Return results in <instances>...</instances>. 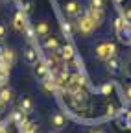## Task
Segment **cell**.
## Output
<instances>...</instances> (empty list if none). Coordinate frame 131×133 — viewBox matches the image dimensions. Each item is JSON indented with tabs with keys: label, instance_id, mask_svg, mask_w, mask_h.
<instances>
[{
	"label": "cell",
	"instance_id": "obj_26",
	"mask_svg": "<svg viewBox=\"0 0 131 133\" xmlns=\"http://www.w3.org/2000/svg\"><path fill=\"white\" fill-rule=\"evenodd\" d=\"M126 98H127V102H131V83L126 87Z\"/></svg>",
	"mask_w": 131,
	"mask_h": 133
},
{
	"label": "cell",
	"instance_id": "obj_25",
	"mask_svg": "<svg viewBox=\"0 0 131 133\" xmlns=\"http://www.w3.org/2000/svg\"><path fill=\"white\" fill-rule=\"evenodd\" d=\"M124 128L131 129V113H126V126H124Z\"/></svg>",
	"mask_w": 131,
	"mask_h": 133
},
{
	"label": "cell",
	"instance_id": "obj_1",
	"mask_svg": "<svg viewBox=\"0 0 131 133\" xmlns=\"http://www.w3.org/2000/svg\"><path fill=\"white\" fill-rule=\"evenodd\" d=\"M74 30L78 33H81V35H91V33L96 30V26L92 24V21L89 19V17L85 13H81L79 17H76V21H74Z\"/></svg>",
	"mask_w": 131,
	"mask_h": 133
},
{
	"label": "cell",
	"instance_id": "obj_20",
	"mask_svg": "<svg viewBox=\"0 0 131 133\" xmlns=\"http://www.w3.org/2000/svg\"><path fill=\"white\" fill-rule=\"evenodd\" d=\"M89 8H92V9H104L105 8V0H89Z\"/></svg>",
	"mask_w": 131,
	"mask_h": 133
},
{
	"label": "cell",
	"instance_id": "obj_5",
	"mask_svg": "<svg viewBox=\"0 0 131 133\" xmlns=\"http://www.w3.org/2000/svg\"><path fill=\"white\" fill-rule=\"evenodd\" d=\"M85 15L92 21V24H94L96 28L102 26L104 21H105V13H104V9H92V8H89V9L85 11Z\"/></svg>",
	"mask_w": 131,
	"mask_h": 133
},
{
	"label": "cell",
	"instance_id": "obj_7",
	"mask_svg": "<svg viewBox=\"0 0 131 133\" xmlns=\"http://www.w3.org/2000/svg\"><path fill=\"white\" fill-rule=\"evenodd\" d=\"M43 46H44V50H48V52H56V50H59V39L56 37V35H46L44 39H43Z\"/></svg>",
	"mask_w": 131,
	"mask_h": 133
},
{
	"label": "cell",
	"instance_id": "obj_18",
	"mask_svg": "<svg viewBox=\"0 0 131 133\" xmlns=\"http://www.w3.org/2000/svg\"><path fill=\"white\" fill-rule=\"evenodd\" d=\"M61 31H63L65 37H72V35H74V26H72L70 22L65 21V22H61Z\"/></svg>",
	"mask_w": 131,
	"mask_h": 133
},
{
	"label": "cell",
	"instance_id": "obj_34",
	"mask_svg": "<svg viewBox=\"0 0 131 133\" xmlns=\"http://www.w3.org/2000/svg\"><path fill=\"white\" fill-rule=\"evenodd\" d=\"M54 133H59V131H54Z\"/></svg>",
	"mask_w": 131,
	"mask_h": 133
},
{
	"label": "cell",
	"instance_id": "obj_12",
	"mask_svg": "<svg viewBox=\"0 0 131 133\" xmlns=\"http://www.w3.org/2000/svg\"><path fill=\"white\" fill-rule=\"evenodd\" d=\"M33 28H35V35H37V37H41V39H44L46 35H50V24H48L46 21L37 22Z\"/></svg>",
	"mask_w": 131,
	"mask_h": 133
},
{
	"label": "cell",
	"instance_id": "obj_32",
	"mask_svg": "<svg viewBox=\"0 0 131 133\" xmlns=\"http://www.w3.org/2000/svg\"><path fill=\"white\" fill-rule=\"evenodd\" d=\"M127 72H129V76H131V65H129V69H127Z\"/></svg>",
	"mask_w": 131,
	"mask_h": 133
},
{
	"label": "cell",
	"instance_id": "obj_6",
	"mask_svg": "<svg viewBox=\"0 0 131 133\" xmlns=\"http://www.w3.org/2000/svg\"><path fill=\"white\" fill-rule=\"evenodd\" d=\"M26 26H28V22H26V15H24L22 9H19L17 13H15V17H13V28H15V31L22 33V31L26 30Z\"/></svg>",
	"mask_w": 131,
	"mask_h": 133
},
{
	"label": "cell",
	"instance_id": "obj_19",
	"mask_svg": "<svg viewBox=\"0 0 131 133\" xmlns=\"http://www.w3.org/2000/svg\"><path fill=\"white\" fill-rule=\"evenodd\" d=\"M11 120H13L15 124H17V126H20V124H22V122H26L28 118H26V115L19 109V111H15V113L11 115Z\"/></svg>",
	"mask_w": 131,
	"mask_h": 133
},
{
	"label": "cell",
	"instance_id": "obj_14",
	"mask_svg": "<svg viewBox=\"0 0 131 133\" xmlns=\"http://www.w3.org/2000/svg\"><path fill=\"white\" fill-rule=\"evenodd\" d=\"M37 129H39L37 122H30V120H26L24 124L19 126V131L20 133H37Z\"/></svg>",
	"mask_w": 131,
	"mask_h": 133
},
{
	"label": "cell",
	"instance_id": "obj_30",
	"mask_svg": "<svg viewBox=\"0 0 131 133\" xmlns=\"http://www.w3.org/2000/svg\"><path fill=\"white\" fill-rule=\"evenodd\" d=\"M31 9V2H24V11H30Z\"/></svg>",
	"mask_w": 131,
	"mask_h": 133
},
{
	"label": "cell",
	"instance_id": "obj_11",
	"mask_svg": "<svg viewBox=\"0 0 131 133\" xmlns=\"http://www.w3.org/2000/svg\"><path fill=\"white\" fill-rule=\"evenodd\" d=\"M35 76L41 78V79H44V78L50 76V66H48L46 61H37L35 63Z\"/></svg>",
	"mask_w": 131,
	"mask_h": 133
},
{
	"label": "cell",
	"instance_id": "obj_24",
	"mask_svg": "<svg viewBox=\"0 0 131 133\" xmlns=\"http://www.w3.org/2000/svg\"><path fill=\"white\" fill-rule=\"evenodd\" d=\"M114 113H116V107H114L113 104H107V105H105V115H109V116H113Z\"/></svg>",
	"mask_w": 131,
	"mask_h": 133
},
{
	"label": "cell",
	"instance_id": "obj_16",
	"mask_svg": "<svg viewBox=\"0 0 131 133\" xmlns=\"http://www.w3.org/2000/svg\"><path fill=\"white\" fill-rule=\"evenodd\" d=\"M0 100H2L4 104H9L13 100V91L9 87H2V89H0Z\"/></svg>",
	"mask_w": 131,
	"mask_h": 133
},
{
	"label": "cell",
	"instance_id": "obj_3",
	"mask_svg": "<svg viewBox=\"0 0 131 133\" xmlns=\"http://www.w3.org/2000/svg\"><path fill=\"white\" fill-rule=\"evenodd\" d=\"M63 11H65V15H67L68 19H76V17L81 15V4L78 0H68V2H65Z\"/></svg>",
	"mask_w": 131,
	"mask_h": 133
},
{
	"label": "cell",
	"instance_id": "obj_21",
	"mask_svg": "<svg viewBox=\"0 0 131 133\" xmlns=\"http://www.w3.org/2000/svg\"><path fill=\"white\" fill-rule=\"evenodd\" d=\"M122 19H124V22H126L127 26H131V8H126V9H124Z\"/></svg>",
	"mask_w": 131,
	"mask_h": 133
},
{
	"label": "cell",
	"instance_id": "obj_8",
	"mask_svg": "<svg viewBox=\"0 0 131 133\" xmlns=\"http://www.w3.org/2000/svg\"><path fill=\"white\" fill-rule=\"evenodd\" d=\"M50 124H52V128H54L56 131H61L65 126H67V118H65L63 113H54V115L50 116Z\"/></svg>",
	"mask_w": 131,
	"mask_h": 133
},
{
	"label": "cell",
	"instance_id": "obj_31",
	"mask_svg": "<svg viewBox=\"0 0 131 133\" xmlns=\"http://www.w3.org/2000/svg\"><path fill=\"white\" fill-rule=\"evenodd\" d=\"M89 133H105V131H104V129H91Z\"/></svg>",
	"mask_w": 131,
	"mask_h": 133
},
{
	"label": "cell",
	"instance_id": "obj_33",
	"mask_svg": "<svg viewBox=\"0 0 131 133\" xmlns=\"http://www.w3.org/2000/svg\"><path fill=\"white\" fill-rule=\"evenodd\" d=\"M114 2H122V0H114Z\"/></svg>",
	"mask_w": 131,
	"mask_h": 133
},
{
	"label": "cell",
	"instance_id": "obj_17",
	"mask_svg": "<svg viewBox=\"0 0 131 133\" xmlns=\"http://www.w3.org/2000/svg\"><path fill=\"white\" fill-rule=\"evenodd\" d=\"M126 28H127V24L124 22V19H122V17L114 19V31H116V35H118V37L124 33V30H126Z\"/></svg>",
	"mask_w": 131,
	"mask_h": 133
},
{
	"label": "cell",
	"instance_id": "obj_4",
	"mask_svg": "<svg viewBox=\"0 0 131 133\" xmlns=\"http://www.w3.org/2000/svg\"><path fill=\"white\" fill-rule=\"evenodd\" d=\"M57 52H59V56H61V59H63L65 63H70V61L76 57V48H74L70 43H65V44H61Z\"/></svg>",
	"mask_w": 131,
	"mask_h": 133
},
{
	"label": "cell",
	"instance_id": "obj_27",
	"mask_svg": "<svg viewBox=\"0 0 131 133\" xmlns=\"http://www.w3.org/2000/svg\"><path fill=\"white\" fill-rule=\"evenodd\" d=\"M4 37H6V26L0 22V39H4Z\"/></svg>",
	"mask_w": 131,
	"mask_h": 133
},
{
	"label": "cell",
	"instance_id": "obj_13",
	"mask_svg": "<svg viewBox=\"0 0 131 133\" xmlns=\"http://www.w3.org/2000/svg\"><path fill=\"white\" fill-rule=\"evenodd\" d=\"M19 109H20L24 115H30L31 111H33V102H31L30 96H24L20 102H19Z\"/></svg>",
	"mask_w": 131,
	"mask_h": 133
},
{
	"label": "cell",
	"instance_id": "obj_10",
	"mask_svg": "<svg viewBox=\"0 0 131 133\" xmlns=\"http://www.w3.org/2000/svg\"><path fill=\"white\" fill-rule=\"evenodd\" d=\"M105 63H107V70H109L113 76H116V74L122 72V63H120V59H118L116 56H113V57L107 59Z\"/></svg>",
	"mask_w": 131,
	"mask_h": 133
},
{
	"label": "cell",
	"instance_id": "obj_29",
	"mask_svg": "<svg viewBox=\"0 0 131 133\" xmlns=\"http://www.w3.org/2000/svg\"><path fill=\"white\" fill-rule=\"evenodd\" d=\"M0 133H9V129H8V126H6V124L0 126Z\"/></svg>",
	"mask_w": 131,
	"mask_h": 133
},
{
	"label": "cell",
	"instance_id": "obj_28",
	"mask_svg": "<svg viewBox=\"0 0 131 133\" xmlns=\"http://www.w3.org/2000/svg\"><path fill=\"white\" fill-rule=\"evenodd\" d=\"M6 105H8V104H4L2 100H0V115H4V111H6Z\"/></svg>",
	"mask_w": 131,
	"mask_h": 133
},
{
	"label": "cell",
	"instance_id": "obj_15",
	"mask_svg": "<svg viewBox=\"0 0 131 133\" xmlns=\"http://www.w3.org/2000/svg\"><path fill=\"white\" fill-rule=\"evenodd\" d=\"M43 89H44V91H48V92H56V91H57V85H56V79H54L52 76H48V78H44V79H43Z\"/></svg>",
	"mask_w": 131,
	"mask_h": 133
},
{
	"label": "cell",
	"instance_id": "obj_2",
	"mask_svg": "<svg viewBox=\"0 0 131 133\" xmlns=\"http://www.w3.org/2000/svg\"><path fill=\"white\" fill-rule=\"evenodd\" d=\"M94 54H96V57L100 59V61H107L113 56H116V44L111 43V41H104V43H100V44L96 46Z\"/></svg>",
	"mask_w": 131,
	"mask_h": 133
},
{
	"label": "cell",
	"instance_id": "obj_9",
	"mask_svg": "<svg viewBox=\"0 0 131 133\" xmlns=\"http://www.w3.org/2000/svg\"><path fill=\"white\" fill-rule=\"evenodd\" d=\"M22 57H24V63H28V65H35L39 61V54H37V50L33 46H28L22 52Z\"/></svg>",
	"mask_w": 131,
	"mask_h": 133
},
{
	"label": "cell",
	"instance_id": "obj_23",
	"mask_svg": "<svg viewBox=\"0 0 131 133\" xmlns=\"http://www.w3.org/2000/svg\"><path fill=\"white\" fill-rule=\"evenodd\" d=\"M113 92V83H105V85H102V94H111Z\"/></svg>",
	"mask_w": 131,
	"mask_h": 133
},
{
	"label": "cell",
	"instance_id": "obj_35",
	"mask_svg": "<svg viewBox=\"0 0 131 133\" xmlns=\"http://www.w3.org/2000/svg\"><path fill=\"white\" fill-rule=\"evenodd\" d=\"M129 113H131V111H129Z\"/></svg>",
	"mask_w": 131,
	"mask_h": 133
},
{
	"label": "cell",
	"instance_id": "obj_22",
	"mask_svg": "<svg viewBox=\"0 0 131 133\" xmlns=\"http://www.w3.org/2000/svg\"><path fill=\"white\" fill-rule=\"evenodd\" d=\"M24 33H26V37H28V39H35V37H37V35H35V28H33V26H26Z\"/></svg>",
	"mask_w": 131,
	"mask_h": 133
}]
</instances>
